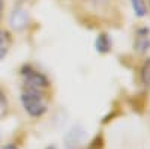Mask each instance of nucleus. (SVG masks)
Wrapping results in <instances>:
<instances>
[{
    "label": "nucleus",
    "mask_w": 150,
    "mask_h": 149,
    "mask_svg": "<svg viewBox=\"0 0 150 149\" xmlns=\"http://www.w3.org/2000/svg\"><path fill=\"white\" fill-rule=\"evenodd\" d=\"M21 104L24 107V110L33 118H39L42 116L47 108H48V104H47V99L45 96L41 93V91H30V89H26L23 93H21Z\"/></svg>",
    "instance_id": "obj_1"
},
{
    "label": "nucleus",
    "mask_w": 150,
    "mask_h": 149,
    "mask_svg": "<svg viewBox=\"0 0 150 149\" xmlns=\"http://www.w3.org/2000/svg\"><path fill=\"white\" fill-rule=\"evenodd\" d=\"M110 48H111L110 38H108L105 33L99 35L98 39H96V50H98L99 53H107V51H110Z\"/></svg>",
    "instance_id": "obj_6"
},
{
    "label": "nucleus",
    "mask_w": 150,
    "mask_h": 149,
    "mask_svg": "<svg viewBox=\"0 0 150 149\" xmlns=\"http://www.w3.org/2000/svg\"><path fill=\"white\" fill-rule=\"evenodd\" d=\"M11 48V36L6 30H0V60H2Z\"/></svg>",
    "instance_id": "obj_5"
},
{
    "label": "nucleus",
    "mask_w": 150,
    "mask_h": 149,
    "mask_svg": "<svg viewBox=\"0 0 150 149\" xmlns=\"http://www.w3.org/2000/svg\"><path fill=\"white\" fill-rule=\"evenodd\" d=\"M3 149H18V148H17L15 145H6V146H5Z\"/></svg>",
    "instance_id": "obj_10"
},
{
    "label": "nucleus",
    "mask_w": 150,
    "mask_h": 149,
    "mask_svg": "<svg viewBox=\"0 0 150 149\" xmlns=\"http://www.w3.org/2000/svg\"><path fill=\"white\" fill-rule=\"evenodd\" d=\"M29 23V14L27 11H24L21 8H17L12 11L11 14V26L15 30H21L23 27H26Z\"/></svg>",
    "instance_id": "obj_3"
},
{
    "label": "nucleus",
    "mask_w": 150,
    "mask_h": 149,
    "mask_svg": "<svg viewBox=\"0 0 150 149\" xmlns=\"http://www.w3.org/2000/svg\"><path fill=\"white\" fill-rule=\"evenodd\" d=\"M6 110V98H5V93L0 89V115H3Z\"/></svg>",
    "instance_id": "obj_9"
},
{
    "label": "nucleus",
    "mask_w": 150,
    "mask_h": 149,
    "mask_svg": "<svg viewBox=\"0 0 150 149\" xmlns=\"http://www.w3.org/2000/svg\"><path fill=\"white\" fill-rule=\"evenodd\" d=\"M2 12H3V0H0V17H2Z\"/></svg>",
    "instance_id": "obj_11"
},
{
    "label": "nucleus",
    "mask_w": 150,
    "mask_h": 149,
    "mask_svg": "<svg viewBox=\"0 0 150 149\" xmlns=\"http://www.w3.org/2000/svg\"><path fill=\"white\" fill-rule=\"evenodd\" d=\"M48 149H56V148H48Z\"/></svg>",
    "instance_id": "obj_13"
},
{
    "label": "nucleus",
    "mask_w": 150,
    "mask_h": 149,
    "mask_svg": "<svg viewBox=\"0 0 150 149\" xmlns=\"http://www.w3.org/2000/svg\"><path fill=\"white\" fill-rule=\"evenodd\" d=\"M23 2H26V0H18V3H23Z\"/></svg>",
    "instance_id": "obj_12"
},
{
    "label": "nucleus",
    "mask_w": 150,
    "mask_h": 149,
    "mask_svg": "<svg viewBox=\"0 0 150 149\" xmlns=\"http://www.w3.org/2000/svg\"><path fill=\"white\" fill-rule=\"evenodd\" d=\"M131 3H132V8H134V12L137 17H144L147 14V8H146L144 0H131Z\"/></svg>",
    "instance_id": "obj_7"
},
{
    "label": "nucleus",
    "mask_w": 150,
    "mask_h": 149,
    "mask_svg": "<svg viewBox=\"0 0 150 149\" xmlns=\"http://www.w3.org/2000/svg\"><path fill=\"white\" fill-rule=\"evenodd\" d=\"M21 76H23V83H24V86H26V89L44 91V89H47L50 86V81H48V78L44 76V74L33 69V68H30V66L24 68L23 72H21Z\"/></svg>",
    "instance_id": "obj_2"
},
{
    "label": "nucleus",
    "mask_w": 150,
    "mask_h": 149,
    "mask_svg": "<svg viewBox=\"0 0 150 149\" xmlns=\"http://www.w3.org/2000/svg\"><path fill=\"white\" fill-rule=\"evenodd\" d=\"M141 81L150 86V59H147L141 66Z\"/></svg>",
    "instance_id": "obj_8"
},
{
    "label": "nucleus",
    "mask_w": 150,
    "mask_h": 149,
    "mask_svg": "<svg viewBox=\"0 0 150 149\" xmlns=\"http://www.w3.org/2000/svg\"><path fill=\"white\" fill-rule=\"evenodd\" d=\"M150 47V30L143 27L137 30V39H135V48L138 51H147Z\"/></svg>",
    "instance_id": "obj_4"
}]
</instances>
